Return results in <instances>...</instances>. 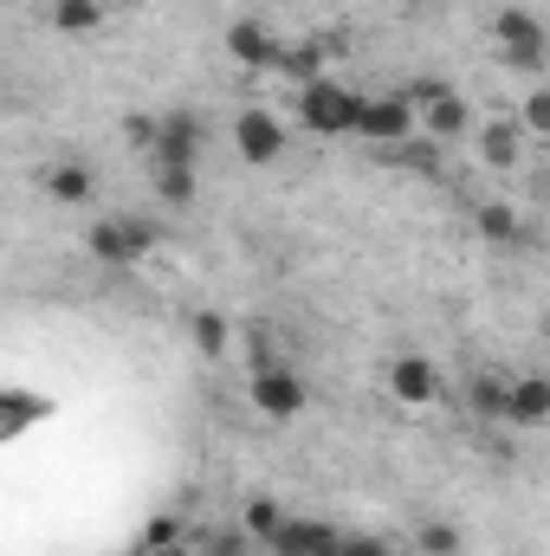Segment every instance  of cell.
Returning <instances> with one entry per match:
<instances>
[{
  "instance_id": "10",
  "label": "cell",
  "mask_w": 550,
  "mask_h": 556,
  "mask_svg": "<svg viewBox=\"0 0 550 556\" xmlns=\"http://www.w3.org/2000/svg\"><path fill=\"white\" fill-rule=\"evenodd\" d=\"M234 149H240V162H253V168H273L278 155H285V124H278L273 111H240L234 117Z\"/></svg>"
},
{
  "instance_id": "21",
  "label": "cell",
  "mask_w": 550,
  "mask_h": 556,
  "mask_svg": "<svg viewBox=\"0 0 550 556\" xmlns=\"http://www.w3.org/2000/svg\"><path fill=\"white\" fill-rule=\"evenodd\" d=\"M460 551H466V531L460 525H447V518L414 525V556H460Z\"/></svg>"
},
{
  "instance_id": "27",
  "label": "cell",
  "mask_w": 550,
  "mask_h": 556,
  "mask_svg": "<svg viewBox=\"0 0 550 556\" xmlns=\"http://www.w3.org/2000/svg\"><path fill=\"white\" fill-rule=\"evenodd\" d=\"M124 137L137 142L142 155H149V149H155V137H162V117H149V111H130V117H124Z\"/></svg>"
},
{
  "instance_id": "5",
  "label": "cell",
  "mask_w": 550,
  "mask_h": 556,
  "mask_svg": "<svg viewBox=\"0 0 550 556\" xmlns=\"http://www.w3.org/2000/svg\"><path fill=\"white\" fill-rule=\"evenodd\" d=\"M208 155V117L201 111H162V137L149 149V168H201Z\"/></svg>"
},
{
  "instance_id": "22",
  "label": "cell",
  "mask_w": 550,
  "mask_h": 556,
  "mask_svg": "<svg viewBox=\"0 0 550 556\" xmlns=\"http://www.w3.org/2000/svg\"><path fill=\"white\" fill-rule=\"evenodd\" d=\"M278 531H285V511H278V498H247V511H240V538H253V544H273Z\"/></svg>"
},
{
  "instance_id": "16",
  "label": "cell",
  "mask_w": 550,
  "mask_h": 556,
  "mask_svg": "<svg viewBox=\"0 0 550 556\" xmlns=\"http://www.w3.org/2000/svg\"><path fill=\"white\" fill-rule=\"evenodd\" d=\"M505 395H512L505 369H473L466 376V415L473 420H505Z\"/></svg>"
},
{
  "instance_id": "2",
  "label": "cell",
  "mask_w": 550,
  "mask_h": 556,
  "mask_svg": "<svg viewBox=\"0 0 550 556\" xmlns=\"http://www.w3.org/2000/svg\"><path fill=\"white\" fill-rule=\"evenodd\" d=\"M357 117H363V91H350L337 78H317L298 91V124L311 137H357Z\"/></svg>"
},
{
  "instance_id": "15",
  "label": "cell",
  "mask_w": 550,
  "mask_h": 556,
  "mask_svg": "<svg viewBox=\"0 0 550 556\" xmlns=\"http://www.w3.org/2000/svg\"><path fill=\"white\" fill-rule=\"evenodd\" d=\"M46 20H52V33H65V39H91V33H104L111 7H104V0H46Z\"/></svg>"
},
{
  "instance_id": "6",
  "label": "cell",
  "mask_w": 550,
  "mask_h": 556,
  "mask_svg": "<svg viewBox=\"0 0 550 556\" xmlns=\"http://www.w3.org/2000/svg\"><path fill=\"white\" fill-rule=\"evenodd\" d=\"M357 137L376 142V149H396V142L421 137V111H414L402 91H383V98H370V91H363V117H357Z\"/></svg>"
},
{
  "instance_id": "25",
  "label": "cell",
  "mask_w": 550,
  "mask_h": 556,
  "mask_svg": "<svg viewBox=\"0 0 550 556\" xmlns=\"http://www.w3.org/2000/svg\"><path fill=\"white\" fill-rule=\"evenodd\" d=\"M518 124H525V137H545L550 142V85H538V91L518 104Z\"/></svg>"
},
{
  "instance_id": "14",
  "label": "cell",
  "mask_w": 550,
  "mask_h": 556,
  "mask_svg": "<svg viewBox=\"0 0 550 556\" xmlns=\"http://www.w3.org/2000/svg\"><path fill=\"white\" fill-rule=\"evenodd\" d=\"M550 420V376H512V395H505V427H545Z\"/></svg>"
},
{
  "instance_id": "12",
  "label": "cell",
  "mask_w": 550,
  "mask_h": 556,
  "mask_svg": "<svg viewBox=\"0 0 550 556\" xmlns=\"http://www.w3.org/2000/svg\"><path fill=\"white\" fill-rule=\"evenodd\" d=\"M266 551L273 556H337L343 551V531L330 518H285V531H278Z\"/></svg>"
},
{
  "instance_id": "19",
  "label": "cell",
  "mask_w": 550,
  "mask_h": 556,
  "mask_svg": "<svg viewBox=\"0 0 550 556\" xmlns=\"http://www.w3.org/2000/svg\"><path fill=\"white\" fill-rule=\"evenodd\" d=\"M278 72H285L298 91H304V85H317V78H324V46H317V39H291V46H285V59H278Z\"/></svg>"
},
{
  "instance_id": "28",
  "label": "cell",
  "mask_w": 550,
  "mask_h": 556,
  "mask_svg": "<svg viewBox=\"0 0 550 556\" xmlns=\"http://www.w3.org/2000/svg\"><path fill=\"white\" fill-rule=\"evenodd\" d=\"M337 556H396V551H389V538H376V531H343V551Z\"/></svg>"
},
{
  "instance_id": "7",
  "label": "cell",
  "mask_w": 550,
  "mask_h": 556,
  "mask_svg": "<svg viewBox=\"0 0 550 556\" xmlns=\"http://www.w3.org/2000/svg\"><path fill=\"white\" fill-rule=\"evenodd\" d=\"M383 382H389V402H396V408H434V402L447 395V376L434 369V356H414V350L389 363Z\"/></svg>"
},
{
  "instance_id": "1",
  "label": "cell",
  "mask_w": 550,
  "mask_h": 556,
  "mask_svg": "<svg viewBox=\"0 0 550 556\" xmlns=\"http://www.w3.org/2000/svg\"><path fill=\"white\" fill-rule=\"evenodd\" d=\"M155 220H142V214H104V220H91L85 227V253L98 260V266H142L149 253H155Z\"/></svg>"
},
{
  "instance_id": "26",
  "label": "cell",
  "mask_w": 550,
  "mask_h": 556,
  "mask_svg": "<svg viewBox=\"0 0 550 556\" xmlns=\"http://www.w3.org/2000/svg\"><path fill=\"white\" fill-rule=\"evenodd\" d=\"M247 356H253V369H273V363H285V356H278L273 324H247Z\"/></svg>"
},
{
  "instance_id": "18",
  "label": "cell",
  "mask_w": 550,
  "mask_h": 556,
  "mask_svg": "<svg viewBox=\"0 0 550 556\" xmlns=\"http://www.w3.org/2000/svg\"><path fill=\"white\" fill-rule=\"evenodd\" d=\"M473 233H479L486 247H518V240H525V220H518L512 201H479V207H473Z\"/></svg>"
},
{
  "instance_id": "17",
  "label": "cell",
  "mask_w": 550,
  "mask_h": 556,
  "mask_svg": "<svg viewBox=\"0 0 550 556\" xmlns=\"http://www.w3.org/2000/svg\"><path fill=\"white\" fill-rule=\"evenodd\" d=\"M383 162L409 168V175H421V181H447V149H440L434 137H409V142H396V149H383Z\"/></svg>"
},
{
  "instance_id": "8",
  "label": "cell",
  "mask_w": 550,
  "mask_h": 556,
  "mask_svg": "<svg viewBox=\"0 0 550 556\" xmlns=\"http://www.w3.org/2000/svg\"><path fill=\"white\" fill-rule=\"evenodd\" d=\"M473 130H479V117H473V98H466V91H453V85H447L434 104H421V137H434L440 149L466 142Z\"/></svg>"
},
{
  "instance_id": "30",
  "label": "cell",
  "mask_w": 550,
  "mask_h": 556,
  "mask_svg": "<svg viewBox=\"0 0 550 556\" xmlns=\"http://www.w3.org/2000/svg\"><path fill=\"white\" fill-rule=\"evenodd\" d=\"M396 7H427V0H396Z\"/></svg>"
},
{
  "instance_id": "29",
  "label": "cell",
  "mask_w": 550,
  "mask_h": 556,
  "mask_svg": "<svg viewBox=\"0 0 550 556\" xmlns=\"http://www.w3.org/2000/svg\"><path fill=\"white\" fill-rule=\"evenodd\" d=\"M137 556H182V551H137Z\"/></svg>"
},
{
  "instance_id": "23",
  "label": "cell",
  "mask_w": 550,
  "mask_h": 556,
  "mask_svg": "<svg viewBox=\"0 0 550 556\" xmlns=\"http://www.w3.org/2000/svg\"><path fill=\"white\" fill-rule=\"evenodd\" d=\"M149 181H155V201L162 207H195V188H201L195 168H155Z\"/></svg>"
},
{
  "instance_id": "11",
  "label": "cell",
  "mask_w": 550,
  "mask_h": 556,
  "mask_svg": "<svg viewBox=\"0 0 550 556\" xmlns=\"http://www.w3.org/2000/svg\"><path fill=\"white\" fill-rule=\"evenodd\" d=\"M525 124L518 117H486L479 130H473V149H479V162L486 168H499V175H512L518 162H525Z\"/></svg>"
},
{
  "instance_id": "13",
  "label": "cell",
  "mask_w": 550,
  "mask_h": 556,
  "mask_svg": "<svg viewBox=\"0 0 550 556\" xmlns=\"http://www.w3.org/2000/svg\"><path fill=\"white\" fill-rule=\"evenodd\" d=\"M39 188H46L59 207H91V194H98V175H91L78 155H59V162H46V168H39Z\"/></svg>"
},
{
  "instance_id": "20",
  "label": "cell",
  "mask_w": 550,
  "mask_h": 556,
  "mask_svg": "<svg viewBox=\"0 0 550 556\" xmlns=\"http://www.w3.org/2000/svg\"><path fill=\"white\" fill-rule=\"evenodd\" d=\"M188 343H195V350L214 363V356H227V343H234V324H227L221 311H195V317H188Z\"/></svg>"
},
{
  "instance_id": "24",
  "label": "cell",
  "mask_w": 550,
  "mask_h": 556,
  "mask_svg": "<svg viewBox=\"0 0 550 556\" xmlns=\"http://www.w3.org/2000/svg\"><path fill=\"white\" fill-rule=\"evenodd\" d=\"M137 544L142 551H182V518H175V511H155V518L142 525Z\"/></svg>"
},
{
  "instance_id": "4",
  "label": "cell",
  "mask_w": 550,
  "mask_h": 556,
  "mask_svg": "<svg viewBox=\"0 0 550 556\" xmlns=\"http://www.w3.org/2000/svg\"><path fill=\"white\" fill-rule=\"evenodd\" d=\"M247 402L266 420H298L311 408V382H304L291 363H273V369H253V376H247Z\"/></svg>"
},
{
  "instance_id": "3",
  "label": "cell",
  "mask_w": 550,
  "mask_h": 556,
  "mask_svg": "<svg viewBox=\"0 0 550 556\" xmlns=\"http://www.w3.org/2000/svg\"><path fill=\"white\" fill-rule=\"evenodd\" d=\"M492 39H499V52H505L512 72H545L550 33H545V20H538L532 7H505V13L492 20Z\"/></svg>"
},
{
  "instance_id": "9",
  "label": "cell",
  "mask_w": 550,
  "mask_h": 556,
  "mask_svg": "<svg viewBox=\"0 0 550 556\" xmlns=\"http://www.w3.org/2000/svg\"><path fill=\"white\" fill-rule=\"evenodd\" d=\"M227 59H234L240 72H278L285 39H278L266 20H234V26H227Z\"/></svg>"
}]
</instances>
